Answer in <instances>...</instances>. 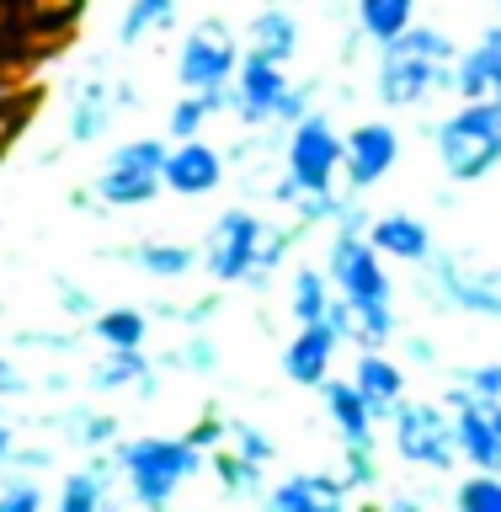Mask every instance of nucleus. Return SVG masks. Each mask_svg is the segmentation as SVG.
I'll use <instances>...</instances> for the list:
<instances>
[{"instance_id": "nucleus-40", "label": "nucleus", "mask_w": 501, "mask_h": 512, "mask_svg": "<svg viewBox=\"0 0 501 512\" xmlns=\"http://www.w3.org/2000/svg\"><path fill=\"white\" fill-rule=\"evenodd\" d=\"M54 288H59V310L70 315V320H91L102 304H96V294L86 283H70V278H54Z\"/></svg>"}, {"instance_id": "nucleus-29", "label": "nucleus", "mask_w": 501, "mask_h": 512, "mask_svg": "<svg viewBox=\"0 0 501 512\" xmlns=\"http://www.w3.org/2000/svg\"><path fill=\"white\" fill-rule=\"evenodd\" d=\"M219 112H230V86H219V91H182L166 107V139L171 144L176 139H198Z\"/></svg>"}, {"instance_id": "nucleus-38", "label": "nucleus", "mask_w": 501, "mask_h": 512, "mask_svg": "<svg viewBox=\"0 0 501 512\" xmlns=\"http://www.w3.org/2000/svg\"><path fill=\"white\" fill-rule=\"evenodd\" d=\"M22 6H27V16H32V27L64 32V27H75V22H80L86 0H22Z\"/></svg>"}, {"instance_id": "nucleus-2", "label": "nucleus", "mask_w": 501, "mask_h": 512, "mask_svg": "<svg viewBox=\"0 0 501 512\" xmlns=\"http://www.w3.org/2000/svg\"><path fill=\"white\" fill-rule=\"evenodd\" d=\"M326 272H331L336 294L352 304V320H358L352 347H390L400 336L395 278H390V267H384V256L368 246V235L363 230H331Z\"/></svg>"}, {"instance_id": "nucleus-10", "label": "nucleus", "mask_w": 501, "mask_h": 512, "mask_svg": "<svg viewBox=\"0 0 501 512\" xmlns=\"http://www.w3.org/2000/svg\"><path fill=\"white\" fill-rule=\"evenodd\" d=\"M427 283H432V304L454 315H475V320H501V267L480 262L475 251H443L427 262Z\"/></svg>"}, {"instance_id": "nucleus-12", "label": "nucleus", "mask_w": 501, "mask_h": 512, "mask_svg": "<svg viewBox=\"0 0 501 512\" xmlns=\"http://www.w3.org/2000/svg\"><path fill=\"white\" fill-rule=\"evenodd\" d=\"M400 155H406V139H400V128L390 123V112L384 118H363L342 128V187L347 192H374L379 182H390Z\"/></svg>"}, {"instance_id": "nucleus-16", "label": "nucleus", "mask_w": 501, "mask_h": 512, "mask_svg": "<svg viewBox=\"0 0 501 512\" xmlns=\"http://www.w3.org/2000/svg\"><path fill=\"white\" fill-rule=\"evenodd\" d=\"M86 384L96 395H128L150 406L160 395V358H150V347H102V358L86 368Z\"/></svg>"}, {"instance_id": "nucleus-11", "label": "nucleus", "mask_w": 501, "mask_h": 512, "mask_svg": "<svg viewBox=\"0 0 501 512\" xmlns=\"http://www.w3.org/2000/svg\"><path fill=\"white\" fill-rule=\"evenodd\" d=\"M240 59H246L240 32L224 22V16H203V22H192L187 38L176 43V86L182 91H219L235 80Z\"/></svg>"}, {"instance_id": "nucleus-13", "label": "nucleus", "mask_w": 501, "mask_h": 512, "mask_svg": "<svg viewBox=\"0 0 501 512\" xmlns=\"http://www.w3.org/2000/svg\"><path fill=\"white\" fill-rule=\"evenodd\" d=\"M454 411V443H459V464L470 470H501V400H480L454 379L438 395Z\"/></svg>"}, {"instance_id": "nucleus-28", "label": "nucleus", "mask_w": 501, "mask_h": 512, "mask_svg": "<svg viewBox=\"0 0 501 512\" xmlns=\"http://www.w3.org/2000/svg\"><path fill=\"white\" fill-rule=\"evenodd\" d=\"M336 299V283L326 262H299L294 278H288V315H294V326H310V320H326Z\"/></svg>"}, {"instance_id": "nucleus-32", "label": "nucleus", "mask_w": 501, "mask_h": 512, "mask_svg": "<svg viewBox=\"0 0 501 512\" xmlns=\"http://www.w3.org/2000/svg\"><path fill=\"white\" fill-rule=\"evenodd\" d=\"M64 438H70L75 448H86V454H107V448L123 438V416L91 411V406H70L64 411Z\"/></svg>"}, {"instance_id": "nucleus-9", "label": "nucleus", "mask_w": 501, "mask_h": 512, "mask_svg": "<svg viewBox=\"0 0 501 512\" xmlns=\"http://www.w3.org/2000/svg\"><path fill=\"white\" fill-rule=\"evenodd\" d=\"M267 230H272V219L256 214V208H240V203L224 208V214H214V224L203 230V246H198L208 283H219V288H246L251 272H256V262H262Z\"/></svg>"}, {"instance_id": "nucleus-6", "label": "nucleus", "mask_w": 501, "mask_h": 512, "mask_svg": "<svg viewBox=\"0 0 501 512\" xmlns=\"http://www.w3.org/2000/svg\"><path fill=\"white\" fill-rule=\"evenodd\" d=\"M315 107H320V80H288V64H272L262 54H246L230 80V118L246 134L288 128Z\"/></svg>"}, {"instance_id": "nucleus-15", "label": "nucleus", "mask_w": 501, "mask_h": 512, "mask_svg": "<svg viewBox=\"0 0 501 512\" xmlns=\"http://www.w3.org/2000/svg\"><path fill=\"white\" fill-rule=\"evenodd\" d=\"M118 80L102 75V59L91 64V75H80L64 102V144H96L107 139L112 118H118Z\"/></svg>"}, {"instance_id": "nucleus-43", "label": "nucleus", "mask_w": 501, "mask_h": 512, "mask_svg": "<svg viewBox=\"0 0 501 512\" xmlns=\"http://www.w3.org/2000/svg\"><path fill=\"white\" fill-rule=\"evenodd\" d=\"M395 342H400V336H395ZM400 352H406L411 363H422V368H438V363H443V358H438V347H432V336H422V331L406 336V342H400Z\"/></svg>"}, {"instance_id": "nucleus-37", "label": "nucleus", "mask_w": 501, "mask_h": 512, "mask_svg": "<svg viewBox=\"0 0 501 512\" xmlns=\"http://www.w3.org/2000/svg\"><path fill=\"white\" fill-rule=\"evenodd\" d=\"M48 507V491H43V480L38 475H16L0 486V512H43Z\"/></svg>"}, {"instance_id": "nucleus-25", "label": "nucleus", "mask_w": 501, "mask_h": 512, "mask_svg": "<svg viewBox=\"0 0 501 512\" xmlns=\"http://www.w3.org/2000/svg\"><path fill=\"white\" fill-rule=\"evenodd\" d=\"M112 496H118V464H112V448H107V454H86L80 470H64L54 507L59 512H102Z\"/></svg>"}, {"instance_id": "nucleus-8", "label": "nucleus", "mask_w": 501, "mask_h": 512, "mask_svg": "<svg viewBox=\"0 0 501 512\" xmlns=\"http://www.w3.org/2000/svg\"><path fill=\"white\" fill-rule=\"evenodd\" d=\"M390 448L395 459L416 475H454L459 470V443H454V411L438 395L427 400H400V411L390 416Z\"/></svg>"}, {"instance_id": "nucleus-48", "label": "nucleus", "mask_w": 501, "mask_h": 512, "mask_svg": "<svg viewBox=\"0 0 501 512\" xmlns=\"http://www.w3.org/2000/svg\"><path fill=\"white\" fill-rule=\"evenodd\" d=\"M0 406H6V400H0Z\"/></svg>"}, {"instance_id": "nucleus-17", "label": "nucleus", "mask_w": 501, "mask_h": 512, "mask_svg": "<svg viewBox=\"0 0 501 512\" xmlns=\"http://www.w3.org/2000/svg\"><path fill=\"white\" fill-rule=\"evenodd\" d=\"M230 182V155L214 139H176L166 150V192L171 198H208Z\"/></svg>"}, {"instance_id": "nucleus-27", "label": "nucleus", "mask_w": 501, "mask_h": 512, "mask_svg": "<svg viewBox=\"0 0 501 512\" xmlns=\"http://www.w3.org/2000/svg\"><path fill=\"white\" fill-rule=\"evenodd\" d=\"M208 475H214V486L230 496V502H262V491H267V464L235 454L230 443H219L214 454H208Z\"/></svg>"}, {"instance_id": "nucleus-7", "label": "nucleus", "mask_w": 501, "mask_h": 512, "mask_svg": "<svg viewBox=\"0 0 501 512\" xmlns=\"http://www.w3.org/2000/svg\"><path fill=\"white\" fill-rule=\"evenodd\" d=\"M342 187V128L331 112H304L299 123L283 128L278 144V182H272V203H294L299 192H331Z\"/></svg>"}, {"instance_id": "nucleus-14", "label": "nucleus", "mask_w": 501, "mask_h": 512, "mask_svg": "<svg viewBox=\"0 0 501 512\" xmlns=\"http://www.w3.org/2000/svg\"><path fill=\"white\" fill-rule=\"evenodd\" d=\"M368 246H374L384 262H400V267H422L438 256V235H432V224L422 214H411V208H384V214H368L363 224Z\"/></svg>"}, {"instance_id": "nucleus-41", "label": "nucleus", "mask_w": 501, "mask_h": 512, "mask_svg": "<svg viewBox=\"0 0 501 512\" xmlns=\"http://www.w3.org/2000/svg\"><path fill=\"white\" fill-rule=\"evenodd\" d=\"M187 438L198 443V448H208V454H214V448H219L224 438H230V416H219L214 406H208V411L198 416V422L187 427Z\"/></svg>"}, {"instance_id": "nucleus-5", "label": "nucleus", "mask_w": 501, "mask_h": 512, "mask_svg": "<svg viewBox=\"0 0 501 512\" xmlns=\"http://www.w3.org/2000/svg\"><path fill=\"white\" fill-rule=\"evenodd\" d=\"M166 134H139L112 144V155L102 160V171L91 176V187H75L70 203H86L96 214H123V208H144L166 192Z\"/></svg>"}, {"instance_id": "nucleus-3", "label": "nucleus", "mask_w": 501, "mask_h": 512, "mask_svg": "<svg viewBox=\"0 0 501 512\" xmlns=\"http://www.w3.org/2000/svg\"><path fill=\"white\" fill-rule=\"evenodd\" d=\"M112 464H118V486L128 502L144 512H166L182 486L208 475V448H198L187 432H134L112 443Z\"/></svg>"}, {"instance_id": "nucleus-20", "label": "nucleus", "mask_w": 501, "mask_h": 512, "mask_svg": "<svg viewBox=\"0 0 501 512\" xmlns=\"http://www.w3.org/2000/svg\"><path fill=\"white\" fill-rule=\"evenodd\" d=\"M352 384L363 390L368 411L379 416V427L400 411V400L411 395V379H406V363L390 358V347H358L352 358Z\"/></svg>"}, {"instance_id": "nucleus-35", "label": "nucleus", "mask_w": 501, "mask_h": 512, "mask_svg": "<svg viewBox=\"0 0 501 512\" xmlns=\"http://www.w3.org/2000/svg\"><path fill=\"white\" fill-rule=\"evenodd\" d=\"M448 496L459 512H501V470H470Z\"/></svg>"}, {"instance_id": "nucleus-1", "label": "nucleus", "mask_w": 501, "mask_h": 512, "mask_svg": "<svg viewBox=\"0 0 501 512\" xmlns=\"http://www.w3.org/2000/svg\"><path fill=\"white\" fill-rule=\"evenodd\" d=\"M454 59L459 43L443 27L416 16L400 38L374 48V86L368 91H374L379 112H422L443 96H454Z\"/></svg>"}, {"instance_id": "nucleus-4", "label": "nucleus", "mask_w": 501, "mask_h": 512, "mask_svg": "<svg viewBox=\"0 0 501 512\" xmlns=\"http://www.w3.org/2000/svg\"><path fill=\"white\" fill-rule=\"evenodd\" d=\"M438 171L448 187H475L501 166V102H470L454 96V107L427 128Z\"/></svg>"}, {"instance_id": "nucleus-30", "label": "nucleus", "mask_w": 501, "mask_h": 512, "mask_svg": "<svg viewBox=\"0 0 501 512\" xmlns=\"http://www.w3.org/2000/svg\"><path fill=\"white\" fill-rule=\"evenodd\" d=\"M86 336L96 347H150V310L139 304H107L86 320Z\"/></svg>"}, {"instance_id": "nucleus-19", "label": "nucleus", "mask_w": 501, "mask_h": 512, "mask_svg": "<svg viewBox=\"0 0 501 512\" xmlns=\"http://www.w3.org/2000/svg\"><path fill=\"white\" fill-rule=\"evenodd\" d=\"M358 496L342 480V470H288L283 480H272L262 491L267 512H342Z\"/></svg>"}, {"instance_id": "nucleus-26", "label": "nucleus", "mask_w": 501, "mask_h": 512, "mask_svg": "<svg viewBox=\"0 0 501 512\" xmlns=\"http://www.w3.org/2000/svg\"><path fill=\"white\" fill-rule=\"evenodd\" d=\"M347 6H352V27L363 32L368 48H384L422 16V0H347Z\"/></svg>"}, {"instance_id": "nucleus-23", "label": "nucleus", "mask_w": 501, "mask_h": 512, "mask_svg": "<svg viewBox=\"0 0 501 512\" xmlns=\"http://www.w3.org/2000/svg\"><path fill=\"white\" fill-rule=\"evenodd\" d=\"M107 256L144 272V278H155V283H182L192 272H203V256H198V246H187V240H128V246L107 251Z\"/></svg>"}, {"instance_id": "nucleus-39", "label": "nucleus", "mask_w": 501, "mask_h": 512, "mask_svg": "<svg viewBox=\"0 0 501 512\" xmlns=\"http://www.w3.org/2000/svg\"><path fill=\"white\" fill-rule=\"evenodd\" d=\"M454 379H459L470 395H480V400H501V358L464 363V368H454Z\"/></svg>"}, {"instance_id": "nucleus-22", "label": "nucleus", "mask_w": 501, "mask_h": 512, "mask_svg": "<svg viewBox=\"0 0 501 512\" xmlns=\"http://www.w3.org/2000/svg\"><path fill=\"white\" fill-rule=\"evenodd\" d=\"M240 43H246V54H262L272 64H294L304 54V22L294 16V6H283V0H267L262 11H251L246 32H240Z\"/></svg>"}, {"instance_id": "nucleus-44", "label": "nucleus", "mask_w": 501, "mask_h": 512, "mask_svg": "<svg viewBox=\"0 0 501 512\" xmlns=\"http://www.w3.org/2000/svg\"><path fill=\"white\" fill-rule=\"evenodd\" d=\"M22 347H43V352H75V336H48V331H27Z\"/></svg>"}, {"instance_id": "nucleus-21", "label": "nucleus", "mask_w": 501, "mask_h": 512, "mask_svg": "<svg viewBox=\"0 0 501 512\" xmlns=\"http://www.w3.org/2000/svg\"><path fill=\"white\" fill-rule=\"evenodd\" d=\"M454 96H470V102H501V16L475 32L470 48H459Z\"/></svg>"}, {"instance_id": "nucleus-36", "label": "nucleus", "mask_w": 501, "mask_h": 512, "mask_svg": "<svg viewBox=\"0 0 501 512\" xmlns=\"http://www.w3.org/2000/svg\"><path fill=\"white\" fill-rule=\"evenodd\" d=\"M224 443H230L235 454L256 459V464H272V459H278V443H272L256 422H246V416H230V438H224Z\"/></svg>"}, {"instance_id": "nucleus-24", "label": "nucleus", "mask_w": 501, "mask_h": 512, "mask_svg": "<svg viewBox=\"0 0 501 512\" xmlns=\"http://www.w3.org/2000/svg\"><path fill=\"white\" fill-rule=\"evenodd\" d=\"M315 395H320V411H326L336 443H379V416L368 411V400H363L358 384H352V374L347 379L331 374Z\"/></svg>"}, {"instance_id": "nucleus-34", "label": "nucleus", "mask_w": 501, "mask_h": 512, "mask_svg": "<svg viewBox=\"0 0 501 512\" xmlns=\"http://www.w3.org/2000/svg\"><path fill=\"white\" fill-rule=\"evenodd\" d=\"M160 368H182V374H219V347H214V336H203V331H192L187 342H176L166 358H160Z\"/></svg>"}, {"instance_id": "nucleus-45", "label": "nucleus", "mask_w": 501, "mask_h": 512, "mask_svg": "<svg viewBox=\"0 0 501 512\" xmlns=\"http://www.w3.org/2000/svg\"><path fill=\"white\" fill-rule=\"evenodd\" d=\"M16 443H22V438H16V427H6V422H0V475H11Z\"/></svg>"}, {"instance_id": "nucleus-47", "label": "nucleus", "mask_w": 501, "mask_h": 512, "mask_svg": "<svg viewBox=\"0 0 501 512\" xmlns=\"http://www.w3.org/2000/svg\"><path fill=\"white\" fill-rule=\"evenodd\" d=\"M496 16H501V0H496Z\"/></svg>"}, {"instance_id": "nucleus-31", "label": "nucleus", "mask_w": 501, "mask_h": 512, "mask_svg": "<svg viewBox=\"0 0 501 512\" xmlns=\"http://www.w3.org/2000/svg\"><path fill=\"white\" fill-rule=\"evenodd\" d=\"M176 16H182V0H128L118 27H112V43L118 48H139L155 32H171Z\"/></svg>"}, {"instance_id": "nucleus-42", "label": "nucleus", "mask_w": 501, "mask_h": 512, "mask_svg": "<svg viewBox=\"0 0 501 512\" xmlns=\"http://www.w3.org/2000/svg\"><path fill=\"white\" fill-rule=\"evenodd\" d=\"M27 390H32V379L16 368V358H6V352H0V400H22Z\"/></svg>"}, {"instance_id": "nucleus-18", "label": "nucleus", "mask_w": 501, "mask_h": 512, "mask_svg": "<svg viewBox=\"0 0 501 512\" xmlns=\"http://www.w3.org/2000/svg\"><path fill=\"white\" fill-rule=\"evenodd\" d=\"M342 336H336L326 320H310V326H294V336L278 352V368L294 390H320L336 374V358H342Z\"/></svg>"}, {"instance_id": "nucleus-46", "label": "nucleus", "mask_w": 501, "mask_h": 512, "mask_svg": "<svg viewBox=\"0 0 501 512\" xmlns=\"http://www.w3.org/2000/svg\"><path fill=\"white\" fill-rule=\"evenodd\" d=\"M320 6H347V0H320Z\"/></svg>"}, {"instance_id": "nucleus-33", "label": "nucleus", "mask_w": 501, "mask_h": 512, "mask_svg": "<svg viewBox=\"0 0 501 512\" xmlns=\"http://www.w3.org/2000/svg\"><path fill=\"white\" fill-rule=\"evenodd\" d=\"M342 448V480L352 486V496H379L384 486V464H379V443H336Z\"/></svg>"}]
</instances>
